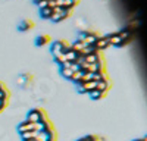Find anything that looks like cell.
<instances>
[{
  "label": "cell",
  "mask_w": 147,
  "mask_h": 141,
  "mask_svg": "<svg viewBox=\"0 0 147 141\" xmlns=\"http://www.w3.org/2000/svg\"><path fill=\"white\" fill-rule=\"evenodd\" d=\"M81 75H82V72H81V70H75V72H74V74L71 75L69 81H74V82H75V84H78V81H80Z\"/></svg>",
  "instance_id": "14"
},
{
  "label": "cell",
  "mask_w": 147,
  "mask_h": 141,
  "mask_svg": "<svg viewBox=\"0 0 147 141\" xmlns=\"http://www.w3.org/2000/svg\"><path fill=\"white\" fill-rule=\"evenodd\" d=\"M55 62H56V63H59V65H63V63L66 62V59H65V54H63V53H60V54L55 56Z\"/></svg>",
  "instance_id": "16"
},
{
  "label": "cell",
  "mask_w": 147,
  "mask_h": 141,
  "mask_svg": "<svg viewBox=\"0 0 147 141\" xmlns=\"http://www.w3.org/2000/svg\"><path fill=\"white\" fill-rule=\"evenodd\" d=\"M49 43H52V38H50V35H41V37H38V40H37V44L38 46H47Z\"/></svg>",
  "instance_id": "10"
},
{
  "label": "cell",
  "mask_w": 147,
  "mask_h": 141,
  "mask_svg": "<svg viewBox=\"0 0 147 141\" xmlns=\"http://www.w3.org/2000/svg\"><path fill=\"white\" fill-rule=\"evenodd\" d=\"M75 72V70H72V69H66V68H62L60 69V74H62V77L63 78H66V79H69L71 78V75Z\"/></svg>",
  "instance_id": "13"
},
{
  "label": "cell",
  "mask_w": 147,
  "mask_h": 141,
  "mask_svg": "<svg viewBox=\"0 0 147 141\" xmlns=\"http://www.w3.org/2000/svg\"><path fill=\"white\" fill-rule=\"evenodd\" d=\"M88 96L93 99V100H102V99H105L106 96H107V93H105V91H99V90H94V91H91Z\"/></svg>",
  "instance_id": "6"
},
{
  "label": "cell",
  "mask_w": 147,
  "mask_h": 141,
  "mask_svg": "<svg viewBox=\"0 0 147 141\" xmlns=\"http://www.w3.org/2000/svg\"><path fill=\"white\" fill-rule=\"evenodd\" d=\"M107 41H109V46H121V38L118 37V34H109Z\"/></svg>",
  "instance_id": "8"
},
{
  "label": "cell",
  "mask_w": 147,
  "mask_h": 141,
  "mask_svg": "<svg viewBox=\"0 0 147 141\" xmlns=\"http://www.w3.org/2000/svg\"><path fill=\"white\" fill-rule=\"evenodd\" d=\"M40 15H41V18H44V19H50V16L53 15V10H52L50 7H44V9L40 10Z\"/></svg>",
  "instance_id": "11"
},
{
  "label": "cell",
  "mask_w": 147,
  "mask_h": 141,
  "mask_svg": "<svg viewBox=\"0 0 147 141\" xmlns=\"http://www.w3.org/2000/svg\"><path fill=\"white\" fill-rule=\"evenodd\" d=\"M80 3V0H65L63 2V7L65 9H74Z\"/></svg>",
  "instance_id": "12"
},
{
  "label": "cell",
  "mask_w": 147,
  "mask_h": 141,
  "mask_svg": "<svg viewBox=\"0 0 147 141\" xmlns=\"http://www.w3.org/2000/svg\"><path fill=\"white\" fill-rule=\"evenodd\" d=\"M18 131H19V134H24V132H28V131H40V129H38V124L25 121V122L18 125Z\"/></svg>",
  "instance_id": "2"
},
{
  "label": "cell",
  "mask_w": 147,
  "mask_h": 141,
  "mask_svg": "<svg viewBox=\"0 0 147 141\" xmlns=\"http://www.w3.org/2000/svg\"><path fill=\"white\" fill-rule=\"evenodd\" d=\"M46 119H49V116H47V112L43 107H35V109L30 110L28 115H27V121L34 122V124H38V122L46 121Z\"/></svg>",
  "instance_id": "1"
},
{
  "label": "cell",
  "mask_w": 147,
  "mask_h": 141,
  "mask_svg": "<svg viewBox=\"0 0 147 141\" xmlns=\"http://www.w3.org/2000/svg\"><path fill=\"white\" fill-rule=\"evenodd\" d=\"M18 28H19V31H28V30L34 28V22L31 19H25V21H22V23Z\"/></svg>",
  "instance_id": "7"
},
{
  "label": "cell",
  "mask_w": 147,
  "mask_h": 141,
  "mask_svg": "<svg viewBox=\"0 0 147 141\" xmlns=\"http://www.w3.org/2000/svg\"><path fill=\"white\" fill-rule=\"evenodd\" d=\"M30 141H37V140H30Z\"/></svg>",
  "instance_id": "21"
},
{
  "label": "cell",
  "mask_w": 147,
  "mask_h": 141,
  "mask_svg": "<svg viewBox=\"0 0 147 141\" xmlns=\"http://www.w3.org/2000/svg\"><path fill=\"white\" fill-rule=\"evenodd\" d=\"M93 47H94L96 50H99V52H102V50L107 49V47H110L109 46V41H107V35H102V37H99V38L94 41Z\"/></svg>",
  "instance_id": "4"
},
{
  "label": "cell",
  "mask_w": 147,
  "mask_h": 141,
  "mask_svg": "<svg viewBox=\"0 0 147 141\" xmlns=\"http://www.w3.org/2000/svg\"><path fill=\"white\" fill-rule=\"evenodd\" d=\"M3 87H6V85H5V84H3V82H2V81H0V90H2V88H3Z\"/></svg>",
  "instance_id": "17"
},
{
  "label": "cell",
  "mask_w": 147,
  "mask_h": 141,
  "mask_svg": "<svg viewBox=\"0 0 147 141\" xmlns=\"http://www.w3.org/2000/svg\"><path fill=\"white\" fill-rule=\"evenodd\" d=\"M38 132H40V131H28V132L21 134V137H22L24 141H30V140H35V138H37V134H38Z\"/></svg>",
  "instance_id": "9"
},
{
  "label": "cell",
  "mask_w": 147,
  "mask_h": 141,
  "mask_svg": "<svg viewBox=\"0 0 147 141\" xmlns=\"http://www.w3.org/2000/svg\"><path fill=\"white\" fill-rule=\"evenodd\" d=\"M134 141H146V137H144V138H141V140H134Z\"/></svg>",
  "instance_id": "19"
},
{
  "label": "cell",
  "mask_w": 147,
  "mask_h": 141,
  "mask_svg": "<svg viewBox=\"0 0 147 141\" xmlns=\"http://www.w3.org/2000/svg\"><path fill=\"white\" fill-rule=\"evenodd\" d=\"M77 141H87V140H85V138L82 137V138H80V140H77Z\"/></svg>",
  "instance_id": "18"
},
{
  "label": "cell",
  "mask_w": 147,
  "mask_h": 141,
  "mask_svg": "<svg viewBox=\"0 0 147 141\" xmlns=\"http://www.w3.org/2000/svg\"><path fill=\"white\" fill-rule=\"evenodd\" d=\"M34 2H35V3H38V2H41V0H34Z\"/></svg>",
  "instance_id": "20"
},
{
  "label": "cell",
  "mask_w": 147,
  "mask_h": 141,
  "mask_svg": "<svg viewBox=\"0 0 147 141\" xmlns=\"http://www.w3.org/2000/svg\"><path fill=\"white\" fill-rule=\"evenodd\" d=\"M80 93H85V94H90L91 91L97 90V82L96 81H87V82H82V84L78 85Z\"/></svg>",
  "instance_id": "3"
},
{
  "label": "cell",
  "mask_w": 147,
  "mask_h": 141,
  "mask_svg": "<svg viewBox=\"0 0 147 141\" xmlns=\"http://www.w3.org/2000/svg\"><path fill=\"white\" fill-rule=\"evenodd\" d=\"M112 88V82H110L109 78H105L102 81L97 82V90L99 91H105V93H109V90Z\"/></svg>",
  "instance_id": "5"
},
{
  "label": "cell",
  "mask_w": 147,
  "mask_h": 141,
  "mask_svg": "<svg viewBox=\"0 0 147 141\" xmlns=\"http://www.w3.org/2000/svg\"><path fill=\"white\" fill-rule=\"evenodd\" d=\"M118 37L121 38V43H122V41H125L127 38H129L131 35H129V31L124 30V31H121V32H118Z\"/></svg>",
  "instance_id": "15"
}]
</instances>
